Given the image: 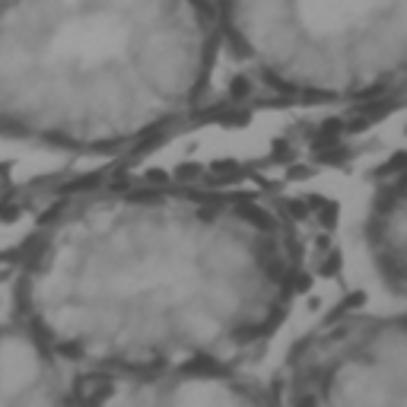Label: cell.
Returning a JSON list of instances; mask_svg holds the SVG:
<instances>
[{
    "mask_svg": "<svg viewBox=\"0 0 407 407\" xmlns=\"http://www.w3.org/2000/svg\"><path fill=\"white\" fill-rule=\"evenodd\" d=\"M299 286V245L261 200L124 185L83 194L36 229L13 318L89 376L223 369L274 341Z\"/></svg>",
    "mask_w": 407,
    "mask_h": 407,
    "instance_id": "cell-1",
    "label": "cell"
},
{
    "mask_svg": "<svg viewBox=\"0 0 407 407\" xmlns=\"http://www.w3.org/2000/svg\"><path fill=\"white\" fill-rule=\"evenodd\" d=\"M216 64L207 0H0V134L128 150L185 121Z\"/></svg>",
    "mask_w": 407,
    "mask_h": 407,
    "instance_id": "cell-2",
    "label": "cell"
},
{
    "mask_svg": "<svg viewBox=\"0 0 407 407\" xmlns=\"http://www.w3.org/2000/svg\"><path fill=\"white\" fill-rule=\"evenodd\" d=\"M220 57L299 105H357L401 89L407 0H207Z\"/></svg>",
    "mask_w": 407,
    "mask_h": 407,
    "instance_id": "cell-3",
    "label": "cell"
},
{
    "mask_svg": "<svg viewBox=\"0 0 407 407\" xmlns=\"http://www.w3.org/2000/svg\"><path fill=\"white\" fill-rule=\"evenodd\" d=\"M277 404H407L404 312H347L309 331L274 376Z\"/></svg>",
    "mask_w": 407,
    "mask_h": 407,
    "instance_id": "cell-4",
    "label": "cell"
},
{
    "mask_svg": "<svg viewBox=\"0 0 407 407\" xmlns=\"http://www.w3.org/2000/svg\"><path fill=\"white\" fill-rule=\"evenodd\" d=\"M73 404H277L274 379L249 366L223 369H165L140 376H89L77 372Z\"/></svg>",
    "mask_w": 407,
    "mask_h": 407,
    "instance_id": "cell-5",
    "label": "cell"
},
{
    "mask_svg": "<svg viewBox=\"0 0 407 407\" xmlns=\"http://www.w3.org/2000/svg\"><path fill=\"white\" fill-rule=\"evenodd\" d=\"M77 369L64 363L32 328L0 325V404H73Z\"/></svg>",
    "mask_w": 407,
    "mask_h": 407,
    "instance_id": "cell-6",
    "label": "cell"
},
{
    "mask_svg": "<svg viewBox=\"0 0 407 407\" xmlns=\"http://www.w3.org/2000/svg\"><path fill=\"white\" fill-rule=\"evenodd\" d=\"M404 175L398 169L392 179L379 185L376 198L369 200V214L363 223L369 261L376 265L382 283L392 290L398 302L404 296Z\"/></svg>",
    "mask_w": 407,
    "mask_h": 407,
    "instance_id": "cell-7",
    "label": "cell"
}]
</instances>
